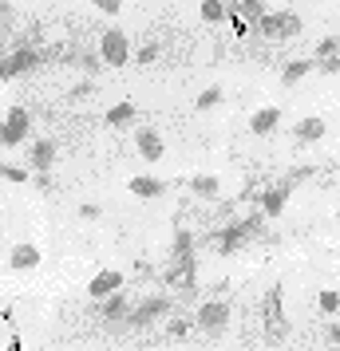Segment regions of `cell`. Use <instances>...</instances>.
Returning a JSON list of instances; mask_svg holds the SVG:
<instances>
[{
	"label": "cell",
	"instance_id": "1",
	"mask_svg": "<svg viewBox=\"0 0 340 351\" xmlns=\"http://www.w3.org/2000/svg\"><path fill=\"white\" fill-rule=\"evenodd\" d=\"M258 36H265V40H293V36H301V16H297L293 8L265 12V16L258 20Z\"/></svg>",
	"mask_w": 340,
	"mask_h": 351
},
{
	"label": "cell",
	"instance_id": "2",
	"mask_svg": "<svg viewBox=\"0 0 340 351\" xmlns=\"http://www.w3.org/2000/svg\"><path fill=\"white\" fill-rule=\"evenodd\" d=\"M261 217H265V213L258 209L253 217H245V221H238V225H229V229H222V233L214 237V245H218V253H222V256L238 253V249H242L245 241H249V237H253V233L261 229Z\"/></svg>",
	"mask_w": 340,
	"mask_h": 351
},
{
	"label": "cell",
	"instance_id": "3",
	"mask_svg": "<svg viewBox=\"0 0 340 351\" xmlns=\"http://www.w3.org/2000/svg\"><path fill=\"white\" fill-rule=\"evenodd\" d=\"M99 56H103V64L107 67H123L131 60V40L123 28H107V32L99 36Z\"/></svg>",
	"mask_w": 340,
	"mask_h": 351
},
{
	"label": "cell",
	"instance_id": "4",
	"mask_svg": "<svg viewBox=\"0 0 340 351\" xmlns=\"http://www.w3.org/2000/svg\"><path fill=\"white\" fill-rule=\"evenodd\" d=\"M229 316H234V308H229V300H206V304H198V316H194V328H202V332H226V324Z\"/></svg>",
	"mask_w": 340,
	"mask_h": 351
},
{
	"label": "cell",
	"instance_id": "5",
	"mask_svg": "<svg viewBox=\"0 0 340 351\" xmlns=\"http://www.w3.org/2000/svg\"><path fill=\"white\" fill-rule=\"evenodd\" d=\"M44 64V56L36 48H16V51H8L4 60H0V80L8 83V80H16V75H28L32 67Z\"/></svg>",
	"mask_w": 340,
	"mask_h": 351
},
{
	"label": "cell",
	"instance_id": "6",
	"mask_svg": "<svg viewBox=\"0 0 340 351\" xmlns=\"http://www.w3.org/2000/svg\"><path fill=\"white\" fill-rule=\"evenodd\" d=\"M166 312H170V300H166V296H146L143 304H135V308H131L127 324L135 328V332H143V328H150V324L162 319Z\"/></svg>",
	"mask_w": 340,
	"mask_h": 351
},
{
	"label": "cell",
	"instance_id": "7",
	"mask_svg": "<svg viewBox=\"0 0 340 351\" xmlns=\"http://www.w3.org/2000/svg\"><path fill=\"white\" fill-rule=\"evenodd\" d=\"M265 324H269L265 339H269V343H281V339H285V316H281V285H273L269 292H265Z\"/></svg>",
	"mask_w": 340,
	"mask_h": 351
},
{
	"label": "cell",
	"instance_id": "8",
	"mask_svg": "<svg viewBox=\"0 0 340 351\" xmlns=\"http://www.w3.org/2000/svg\"><path fill=\"white\" fill-rule=\"evenodd\" d=\"M0 138H4V146H20L24 138H28V111H24V107H12V111L4 114Z\"/></svg>",
	"mask_w": 340,
	"mask_h": 351
},
{
	"label": "cell",
	"instance_id": "9",
	"mask_svg": "<svg viewBox=\"0 0 340 351\" xmlns=\"http://www.w3.org/2000/svg\"><path fill=\"white\" fill-rule=\"evenodd\" d=\"M119 288H123V272L119 269H99L95 276L87 280V296L99 304V300H107L111 292H119Z\"/></svg>",
	"mask_w": 340,
	"mask_h": 351
},
{
	"label": "cell",
	"instance_id": "10",
	"mask_svg": "<svg viewBox=\"0 0 340 351\" xmlns=\"http://www.w3.org/2000/svg\"><path fill=\"white\" fill-rule=\"evenodd\" d=\"M40 245H32V241H20V245H12L8 249V269L16 272H28V269H40Z\"/></svg>",
	"mask_w": 340,
	"mask_h": 351
},
{
	"label": "cell",
	"instance_id": "11",
	"mask_svg": "<svg viewBox=\"0 0 340 351\" xmlns=\"http://www.w3.org/2000/svg\"><path fill=\"white\" fill-rule=\"evenodd\" d=\"M135 146H139V154H143L146 162H159L162 154H166V143H162V134L155 127H139L135 130Z\"/></svg>",
	"mask_w": 340,
	"mask_h": 351
},
{
	"label": "cell",
	"instance_id": "12",
	"mask_svg": "<svg viewBox=\"0 0 340 351\" xmlns=\"http://www.w3.org/2000/svg\"><path fill=\"white\" fill-rule=\"evenodd\" d=\"M289 193H293L289 182L269 186V190L261 193V213H265V217H281V213H285V206H289Z\"/></svg>",
	"mask_w": 340,
	"mask_h": 351
},
{
	"label": "cell",
	"instance_id": "13",
	"mask_svg": "<svg viewBox=\"0 0 340 351\" xmlns=\"http://www.w3.org/2000/svg\"><path fill=\"white\" fill-rule=\"evenodd\" d=\"M324 119L321 114H305V119H297V123H293V138H297V143H321L324 138Z\"/></svg>",
	"mask_w": 340,
	"mask_h": 351
},
{
	"label": "cell",
	"instance_id": "14",
	"mask_svg": "<svg viewBox=\"0 0 340 351\" xmlns=\"http://www.w3.org/2000/svg\"><path fill=\"white\" fill-rule=\"evenodd\" d=\"M127 190L135 193V197L150 202V197H162V193H166V182H162V178H150V174H135L127 182Z\"/></svg>",
	"mask_w": 340,
	"mask_h": 351
},
{
	"label": "cell",
	"instance_id": "15",
	"mask_svg": "<svg viewBox=\"0 0 340 351\" xmlns=\"http://www.w3.org/2000/svg\"><path fill=\"white\" fill-rule=\"evenodd\" d=\"M131 316V300H127V292L119 288V292H111L107 300H99V319H127Z\"/></svg>",
	"mask_w": 340,
	"mask_h": 351
},
{
	"label": "cell",
	"instance_id": "16",
	"mask_svg": "<svg viewBox=\"0 0 340 351\" xmlns=\"http://www.w3.org/2000/svg\"><path fill=\"white\" fill-rule=\"evenodd\" d=\"M32 166L36 170H52L56 166V143L52 138H36L32 143Z\"/></svg>",
	"mask_w": 340,
	"mask_h": 351
},
{
	"label": "cell",
	"instance_id": "17",
	"mask_svg": "<svg viewBox=\"0 0 340 351\" xmlns=\"http://www.w3.org/2000/svg\"><path fill=\"white\" fill-rule=\"evenodd\" d=\"M277 123H281V111H277V107H261V111L249 119V130H253V134H269Z\"/></svg>",
	"mask_w": 340,
	"mask_h": 351
},
{
	"label": "cell",
	"instance_id": "18",
	"mask_svg": "<svg viewBox=\"0 0 340 351\" xmlns=\"http://www.w3.org/2000/svg\"><path fill=\"white\" fill-rule=\"evenodd\" d=\"M313 67H317V60H289V64H285V71H281V83H285V87H293V83L305 80Z\"/></svg>",
	"mask_w": 340,
	"mask_h": 351
},
{
	"label": "cell",
	"instance_id": "19",
	"mask_svg": "<svg viewBox=\"0 0 340 351\" xmlns=\"http://www.w3.org/2000/svg\"><path fill=\"white\" fill-rule=\"evenodd\" d=\"M131 119H135V99H123V103H115L111 111L103 114V123H107V127H127Z\"/></svg>",
	"mask_w": 340,
	"mask_h": 351
},
{
	"label": "cell",
	"instance_id": "20",
	"mask_svg": "<svg viewBox=\"0 0 340 351\" xmlns=\"http://www.w3.org/2000/svg\"><path fill=\"white\" fill-rule=\"evenodd\" d=\"M190 190H194L198 197H218V193H222V182L214 174H194L190 178Z\"/></svg>",
	"mask_w": 340,
	"mask_h": 351
},
{
	"label": "cell",
	"instance_id": "21",
	"mask_svg": "<svg viewBox=\"0 0 340 351\" xmlns=\"http://www.w3.org/2000/svg\"><path fill=\"white\" fill-rule=\"evenodd\" d=\"M202 20H206V24L229 20V0H202Z\"/></svg>",
	"mask_w": 340,
	"mask_h": 351
},
{
	"label": "cell",
	"instance_id": "22",
	"mask_svg": "<svg viewBox=\"0 0 340 351\" xmlns=\"http://www.w3.org/2000/svg\"><path fill=\"white\" fill-rule=\"evenodd\" d=\"M229 4H234L238 12H245V16L253 20V24H258V20L265 16V8H261V0H229Z\"/></svg>",
	"mask_w": 340,
	"mask_h": 351
},
{
	"label": "cell",
	"instance_id": "23",
	"mask_svg": "<svg viewBox=\"0 0 340 351\" xmlns=\"http://www.w3.org/2000/svg\"><path fill=\"white\" fill-rule=\"evenodd\" d=\"M218 103H222V87H206V91L194 99L198 111H210V107H218Z\"/></svg>",
	"mask_w": 340,
	"mask_h": 351
},
{
	"label": "cell",
	"instance_id": "24",
	"mask_svg": "<svg viewBox=\"0 0 340 351\" xmlns=\"http://www.w3.org/2000/svg\"><path fill=\"white\" fill-rule=\"evenodd\" d=\"M317 308H321L324 316H332V312L340 308V292H332V288H324L321 296H317Z\"/></svg>",
	"mask_w": 340,
	"mask_h": 351
},
{
	"label": "cell",
	"instance_id": "25",
	"mask_svg": "<svg viewBox=\"0 0 340 351\" xmlns=\"http://www.w3.org/2000/svg\"><path fill=\"white\" fill-rule=\"evenodd\" d=\"M328 56H340V36H324L317 44V60H328Z\"/></svg>",
	"mask_w": 340,
	"mask_h": 351
},
{
	"label": "cell",
	"instance_id": "26",
	"mask_svg": "<svg viewBox=\"0 0 340 351\" xmlns=\"http://www.w3.org/2000/svg\"><path fill=\"white\" fill-rule=\"evenodd\" d=\"M155 60H159V44H146L135 51V64H155Z\"/></svg>",
	"mask_w": 340,
	"mask_h": 351
},
{
	"label": "cell",
	"instance_id": "27",
	"mask_svg": "<svg viewBox=\"0 0 340 351\" xmlns=\"http://www.w3.org/2000/svg\"><path fill=\"white\" fill-rule=\"evenodd\" d=\"M99 12H107V16H119V8H123V0H91Z\"/></svg>",
	"mask_w": 340,
	"mask_h": 351
},
{
	"label": "cell",
	"instance_id": "28",
	"mask_svg": "<svg viewBox=\"0 0 340 351\" xmlns=\"http://www.w3.org/2000/svg\"><path fill=\"white\" fill-rule=\"evenodd\" d=\"M317 67H321L324 75H340V56H328V60H317Z\"/></svg>",
	"mask_w": 340,
	"mask_h": 351
},
{
	"label": "cell",
	"instance_id": "29",
	"mask_svg": "<svg viewBox=\"0 0 340 351\" xmlns=\"http://www.w3.org/2000/svg\"><path fill=\"white\" fill-rule=\"evenodd\" d=\"M190 324H194V319H174V324H170V335H174V339H182V335L190 332Z\"/></svg>",
	"mask_w": 340,
	"mask_h": 351
},
{
	"label": "cell",
	"instance_id": "30",
	"mask_svg": "<svg viewBox=\"0 0 340 351\" xmlns=\"http://www.w3.org/2000/svg\"><path fill=\"white\" fill-rule=\"evenodd\" d=\"M24 170H20V166H8V162H4V182H24Z\"/></svg>",
	"mask_w": 340,
	"mask_h": 351
},
{
	"label": "cell",
	"instance_id": "31",
	"mask_svg": "<svg viewBox=\"0 0 340 351\" xmlns=\"http://www.w3.org/2000/svg\"><path fill=\"white\" fill-rule=\"evenodd\" d=\"M99 213H103V209H99L95 202H87V206H80V217H83V221H95Z\"/></svg>",
	"mask_w": 340,
	"mask_h": 351
},
{
	"label": "cell",
	"instance_id": "32",
	"mask_svg": "<svg viewBox=\"0 0 340 351\" xmlns=\"http://www.w3.org/2000/svg\"><path fill=\"white\" fill-rule=\"evenodd\" d=\"M328 343H337V348H340V319L328 324Z\"/></svg>",
	"mask_w": 340,
	"mask_h": 351
},
{
	"label": "cell",
	"instance_id": "33",
	"mask_svg": "<svg viewBox=\"0 0 340 351\" xmlns=\"http://www.w3.org/2000/svg\"><path fill=\"white\" fill-rule=\"evenodd\" d=\"M337 221H340V209H337Z\"/></svg>",
	"mask_w": 340,
	"mask_h": 351
}]
</instances>
